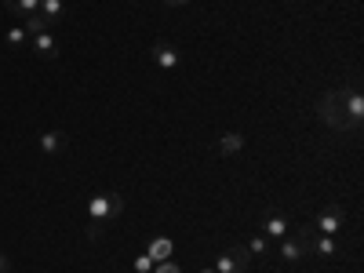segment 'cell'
<instances>
[{"mask_svg":"<svg viewBox=\"0 0 364 273\" xmlns=\"http://www.w3.org/2000/svg\"><path fill=\"white\" fill-rule=\"evenodd\" d=\"M120 211H124V197H120V193H95V197H87V204H84V230H87V237L95 240L102 233V226H109V219H117Z\"/></svg>","mask_w":364,"mask_h":273,"instance_id":"cell-1","label":"cell"},{"mask_svg":"<svg viewBox=\"0 0 364 273\" xmlns=\"http://www.w3.org/2000/svg\"><path fill=\"white\" fill-rule=\"evenodd\" d=\"M317 117L324 120L331 132H343V135L360 139V128L346 117V109H343V102H339V87H331V91H324V95H321V102H317Z\"/></svg>","mask_w":364,"mask_h":273,"instance_id":"cell-2","label":"cell"},{"mask_svg":"<svg viewBox=\"0 0 364 273\" xmlns=\"http://www.w3.org/2000/svg\"><path fill=\"white\" fill-rule=\"evenodd\" d=\"M339 102H343V109H346V117L353 120V124L364 128V95H360V84L357 80H346L339 87Z\"/></svg>","mask_w":364,"mask_h":273,"instance_id":"cell-3","label":"cell"},{"mask_svg":"<svg viewBox=\"0 0 364 273\" xmlns=\"http://www.w3.org/2000/svg\"><path fill=\"white\" fill-rule=\"evenodd\" d=\"M343 223H346L343 208H339V204H328L324 211H317V215H314L310 230H314V233H324V237H339V233H343Z\"/></svg>","mask_w":364,"mask_h":273,"instance_id":"cell-4","label":"cell"},{"mask_svg":"<svg viewBox=\"0 0 364 273\" xmlns=\"http://www.w3.org/2000/svg\"><path fill=\"white\" fill-rule=\"evenodd\" d=\"M149 58H154L164 73H178V70H182V51H178L171 41H157L154 48H149Z\"/></svg>","mask_w":364,"mask_h":273,"instance_id":"cell-5","label":"cell"},{"mask_svg":"<svg viewBox=\"0 0 364 273\" xmlns=\"http://www.w3.org/2000/svg\"><path fill=\"white\" fill-rule=\"evenodd\" d=\"M248 262H252V255L245 252V248H226L223 255H215V273H248Z\"/></svg>","mask_w":364,"mask_h":273,"instance_id":"cell-6","label":"cell"},{"mask_svg":"<svg viewBox=\"0 0 364 273\" xmlns=\"http://www.w3.org/2000/svg\"><path fill=\"white\" fill-rule=\"evenodd\" d=\"M281 262H299L310 255V240H306V230H299L295 237H281V248H277Z\"/></svg>","mask_w":364,"mask_h":273,"instance_id":"cell-7","label":"cell"},{"mask_svg":"<svg viewBox=\"0 0 364 273\" xmlns=\"http://www.w3.org/2000/svg\"><path fill=\"white\" fill-rule=\"evenodd\" d=\"M306 240H310V255H324V259L339 255V237H324V233H314L306 226Z\"/></svg>","mask_w":364,"mask_h":273,"instance_id":"cell-8","label":"cell"},{"mask_svg":"<svg viewBox=\"0 0 364 273\" xmlns=\"http://www.w3.org/2000/svg\"><path fill=\"white\" fill-rule=\"evenodd\" d=\"M29 48H33L41 58H51V63H55L58 55H63V51H58V41H55L51 29H44V33H33V37H29Z\"/></svg>","mask_w":364,"mask_h":273,"instance_id":"cell-9","label":"cell"},{"mask_svg":"<svg viewBox=\"0 0 364 273\" xmlns=\"http://www.w3.org/2000/svg\"><path fill=\"white\" fill-rule=\"evenodd\" d=\"M259 226H262V237H269V240H281V237H288V230H291L288 215H281V211H269Z\"/></svg>","mask_w":364,"mask_h":273,"instance_id":"cell-10","label":"cell"},{"mask_svg":"<svg viewBox=\"0 0 364 273\" xmlns=\"http://www.w3.org/2000/svg\"><path fill=\"white\" fill-rule=\"evenodd\" d=\"M66 15H70V0H41V18L48 26L66 22Z\"/></svg>","mask_w":364,"mask_h":273,"instance_id":"cell-11","label":"cell"},{"mask_svg":"<svg viewBox=\"0 0 364 273\" xmlns=\"http://www.w3.org/2000/svg\"><path fill=\"white\" fill-rule=\"evenodd\" d=\"M37 146H41L44 157H58L66 149V132H41L37 135Z\"/></svg>","mask_w":364,"mask_h":273,"instance_id":"cell-12","label":"cell"},{"mask_svg":"<svg viewBox=\"0 0 364 273\" xmlns=\"http://www.w3.org/2000/svg\"><path fill=\"white\" fill-rule=\"evenodd\" d=\"M146 255L154 259V262H164V259H171L175 255V240L171 237H149V245H146Z\"/></svg>","mask_w":364,"mask_h":273,"instance_id":"cell-13","label":"cell"},{"mask_svg":"<svg viewBox=\"0 0 364 273\" xmlns=\"http://www.w3.org/2000/svg\"><path fill=\"white\" fill-rule=\"evenodd\" d=\"M215 149H219L223 157H233V154H240V149H245V135H240V132H223L219 142H215Z\"/></svg>","mask_w":364,"mask_h":273,"instance_id":"cell-14","label":"cell"},{"mask_svg":"<svg viewBox=\"0 0 364 273\" xmlns=\"http://www.w3.org/2000/svg\"><path fill=\"white\" fill-rule=\"evenodd\" d=\"M4 8L15 15V18H29L41 11V0H4Z\"/></svg>","mask_w":364,"mask_h":273,"instance_id":"cell-15","label":"cell"},{"mask_svg":"<svg viewBox=\"0 0 364 273\" xmlns=\"http://www.w3.org/2000/svg\"><path fill=\"white\" fill-rule=\"evenodd\" d=\"M245 252H248V255H255V259H259V255H269V237L255 233V237L248 240V248H245Z\"/></svg>","mask_w":364,"mask_h":273,"instance_id":"cell-16","label":"cell"},{"mask_svg":"<svg viewBox=\"0 0 364 273\" xmlns=\"http://www.w3.org/2000/svg\"><path fill=\"white\" fill-rule=\"evenodd\" d=\"M4 41H8V48H29V33H26L22 26H11Z\"/></svg>","mask_w":364,"mask_h":273,"instance_id":"cell-17","label":"cell"},{"mask_svg":"<svg viewBox=\"0 0 364 273\" xmlns=\"http://www.w3.org/2000/svg\"><path fill=\"white\" fill-rule=\"evenodd\" d=\"M22 29H26L29 37H33V33H44V29H51V26H48V22L41 18V11H37V15H29V18H22Z\"/></svg>","mask_w":364,"mask_h":273,"instance_id":"cell-18","label":"cell"},{"mask_svg":"<svg viewBox=\"0 0 364 273\" xmlns=\"http://www.w3.org/2000/svg\"><path fill=\"white\" fill-rule=\"evenodd\" d=\"M154 266H157V262H154V259H149L146 252H142V255L135 259V273H154Z\"/></svg>","mask_w":364,"mask_h":273,"instance_id":"cell-19","label":"cell"},{"mask_svg":"<svg viewBox=\"0 0 364 273\" xmlns=\"http://www.w3.org/2000/svg\"><path fill=\"white\" fill-rule=\"evenodd\" d=\"M154 273H182V269H178V262L164 259V262H157V266H154Z\"/></svg>","mask_w":364,"mask_h":273,"instance_id":"cell-20","label":"cell"},{"mask_svg":"<svg viewBox=\"0 0 364 273\" xmlns=\"http://www.w3.org/2000/svg\"><path fill=\"white\" fill-rule=\"evenodd\" d=\"M161 4H164V8H171V11H182V8H190L193 0H161Z\"/></svg>","mask_w":364,"mask_h":273,"instance_id":"cell-21","label":"cell"},{"mask_svg":"<svg viewBox=\"0 0 364 273\" xmlns=\"http://www.w3.org/2000/svg\"><path fill=\"white\" fill-rule=\"evenodd\" d=\"M0 273H11V259L4 252H0Z\"/></svg>","mask_w":364,"mask_h":273,"instance_id":"cell-22","label":"cell"},{"mask_svg":"<svg viewBox=\"0 0 364 273\" xmlns=\"http://www.w3.org/2000/svg\"><path fill=\"white\" fill-rule=\"evenodd\" d=\"M200 273H215V269H211V266H204V269H200Z\"/></svg>","mask_w":364,"mask_h":273,"instance_id":"cell-23","label":"cell"}]
</instances>
